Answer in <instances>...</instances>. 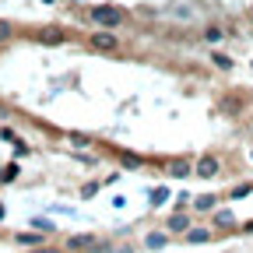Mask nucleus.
I'll return each instance as SVG.
<instances>
[{
    "mask_svg": "<svg viewBox=\"0 0 253 253\" xmlns=\"http://www.w3.org/2000/svg\"><path fill=\"white\" fill-rule=\"evenodd\" d=\"M208 60H211V67H214V71H221V74H232V71H236V60H232L225 49H218V46H211Z\"/></svg>",
    "mask_w": 253,
    "mask_h": 253,
    "instance_id": "obj_4",
    "label": "nucleus"
},
{
    "mask_svg": "<svg viewBox=\"0 0 253 253\" xmlns=\"http://www.w3.org/2000/svg\"><path fill=\"white\" fill-rule=\"evenodd\" d=\"M14 176H18V166H7V169H4V183H11Z\"/></svg>",
    "mask_w": 253,
    "mask_h": 253,
    "instance_id": "obj_18",
    "label": "nucleus"
},
{
    "mask_svg": "<svg viewBox=\"0 0 253 253\" xmlns=\"http://www.w3.org/2000/svg\"><path fill=\"white\" fill-rule=\"evenodd\" d=\"M88 18L99 25V28H113V32H116V28L126 21V11L116 7V4H95V7L88 11Z\"/></svg>",
    "mask_w": 253,
    "mask_h": 253,
    "instance_id": "obj_1",
    "label": "nucleus"
},
{
    "mask_svg": "<svg viewBox=\"0 0 253 253\" xmlns=\"http://www.w3.org/2000/svg\"><path fill=\"white\" fill-rule=\"evenodd\" d=\"M169 172H172L176 179H183V176L194 172V162H190V158H172V162H169Z\"/></svg>",
    "mask_w": 253,
    "mask_h": 253,
    "instance_id": "obj_9",
    "label": "nucleus"
},
{
    "mask_svg": "<svg viewBox=\"0 0 253 253\" xmlns=\"http://www.w3.org/2000/svg\"><path fill=\"white\" fill-rule=\"evenodd\" d=\"M214 208H218V197H214V194H201V197H194V211H197V214H211Z\"/></svg>",
    "mask_w": 253,
    "mask_h": 253,
    "instance_id": "obj_8",
    "label": "nucleus"
},
{
    "mask_svg": "<svg viewBox=\"0 0 253 253\" xmlns=\"http://www.w3.org/2000/svg\"><path fill=\"white\" fill-rule=\"evenodd\" d=\"M211 225H214V229H236L239 221H236V214H232L229 208H214V211H211Z\"/></svg>",
    "mask_w": 253,
    "mask_h": 253,
    "instance_id": "obj_6",
    "label": "nucleus"
},
{
    "mask_svg": "<svg viewBox=\"0 0 253 253\" xmlns=\"http://www.w3.org/2000/svg\"><path fill=\"white\" fill-rule=\"evenodd\" d=\"M218 172H221V158L211 155V151H204L197 162H194V176H201V179H214Z\"/></svg>",
    "mask_w": 253,
    "mask_h": 253,
    "instance_id": "obj_3",
    "label": "nucleus"
},
{
    "mask_svg": "<svg viewBox=\"0 0 253 253\" xmlns=\"http://www.w3.org/2000/svg\"><path fill=\"white\" fill-rule=\"evenodd\" d=\"M36 253H56V250H36Z\"/></svg>",
    "mask_w": 253,
    "mask_h": 253,
    "instance_id": "obj_19",
    "label": "nucleus"
},
{
    "mask_svg": "<svg viewBox=\"0 0 253 253\" xmlns=\"http://www.w3.org/2000/svg\"><path fill=\"white\" fill-rule=\"evenodd\" d=\"M183 236H186V243H208L214 236V229H186Z\"/></svg>",
    "mask_w": 253,
    "mask_h": 253,
    "instance_id": "obj_10",
    "label": "nucleus"
},
{
    "mask_svg": "<svg viewBox=\"0 0 253 253\" xmlns=\"http://www.w3.org/2000/svg\"><path fill=\"white\" fill-rule=\"evenodd\" d=\"M11 36V21H0V42H4Z\"/></svg>",
    "mask_w": 253,
    "mask_h": 253,
    "instance_id": "obj_17",
    "label": "nucleus"
},
{
    "mask_svg": "<svg viewBox=\"0 0 253 253\" xmlns=\"http://www.w3.org/2000/svg\"><path fill=\"white\" fill-rule=\"evenodd\" d=\"M63 39H67V36H63V32H56V28H49L46 36H42V42H63Z\"/></svg>",
    "mask_w": 253,
    "mask_h": 253,
    "instance_id": "obj_14",
    "label": "nucleus"
},
{
    "mask_svg": "<svg viewBox=\"0 0 253 253\" xmlns=\"http://www.w3.org/2000/svg\"><path fill=\"white\" fill-rule=\"evenodd\" d=\"M88 46L99 49V53H116L120 49V39H116L113 28H102V32H91V36H88Z\"/></svg>",
    "mask_w": 253,
    "mask_h": 253,
    "instance_id": "obj_2",
    "label": "nucleus"
},
{
    "mask_svg": "<svg viewBox=\"0 0 253 253\" xmlns=\"http://www.w3.org/2000/svg\"><path fill=\"white\" fill-rule=\"evenodd\" d=\"M166 229H169V232H186V229H190V214H186V211H172L169 221H166Z\"/></svg>",
    "mask_w": 253,
    "mask_h": 253,
    "instance_id": "obj_7",
    "label": "nucleus"
},
{
    "mask_svg": "<svg viewBox=\"0 0 253 253\" xmlns=\"http://www.w3.org/2000/svg\"><path fill=\"white\" fill-rule=\"evenodd\" d=\"M91 243H95L91 236H74V239H67V246H71V250H84V246H91Z\"/></svg>",
    "mask_w": 253,
    "mask_h": 253,
    "instance_id": "obj_12",
    "label": "nucleus"
},
{
    "mask_svg": "<svg viewBox=\"0 0 253 253\" xmlns=\"http://www.w3.org/2000/svg\"><path fill=\"white\" fill-rule=\"evenodd\" d=\"M250 194H253V183H239V186L229 190V201H239V197H250Z\"/></svg>",
    "mask_w": 253,
    "mask_h": 253,
    "instance_id": "obj_11",
    "label": "nucleus"
},
{
    "mask_svg": "<svg viewBox=\"0 0 253 253\" xmlns=\"http://www.w3.org/2000/svg\"><path fill=\"white\" fill-rule=\"evenodd\" d=\"M18 243H21V246H36V243H39V236H32V232H25V236H18Z\"/></svg>",
    "mask_w": 253,
    "mask_h": 253,
    "instance_id": "obj_15",
    "label": "nucleus"
},
{
    "mask_svg": "<svg viewBox=\"0 0 253 253\" xmlns=\"http://www.w3.org/2000/svg\"><path fill=\"white\" fill-rule=\"evenodd\" d=\"M144 246H151V250H158V246H166V236H162V232H151V236L144 239Z\"/></svg>",
    "mask_w": 253,
    "mask_h": 253,
    "instance_id": "obj_13",
    "label": "nucleus"
},
{
    "mask_svg": "<svg viewBox=\"0 0 253 253\" xmlns=\"http://www.w3.org/2000/svg\"><path fill=\"white\" fill-rule=\"evenodd\" d=\"M236 232H243V236H253V218H250V221H243V225H236Z\"/></svg>",
    "mask_w": 253,
    "mask_h": 253,
    "instance_id": "obj_16",
    "label": "nucleus"
},
{
    "mask_svg": "<svg viewBox=\"0 0 253 253\" xmlns=\"http://www.w3.org/2000/svg\"><path fill=\"white\" fill-rule=\"evenodd\" d=\"M225 36H229L225 25H218V21H211V25L201 28V39H204L208 46H221V39H225Z\"/></svg>",
    "mask_w": 253,
    "mask_h": 253,
    "instance_id": "obj_5",
    "label": "nucleus"
},
{
    "mask_svg": "<svg viewBox=\"0 0 253 253\" xmlns=\"http://www.w3.org/2000/svg\"><path fill=\"white\" fill-rule=\"evenodd\" d=\"M250 162H253V148H250Z\"/></svg>",
    "mask_w": 253,
    "mask_h": 253,
    "instance_id": "obj_21",
    "label": "nucleus"
},
{
    "mask_svg": "<svg viewBox=\"0 0 253 253\" xmlns=\"http://www.w3.org/2000/svg\"><path fill=\"white\" fill-rule=\"evenodd\" d=\"M42 4H56V0H42Z\"/></svg>",
    "mask_w": 253,
    "mask_h": 253,
    "instance_id": "obj_20",
    "label": "nucleus"
}]
</instances>
